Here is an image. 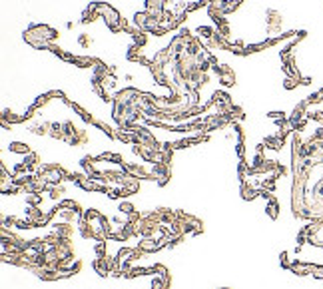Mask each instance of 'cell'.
<instances>
[{"instance_id":"1","label":"cell","mask_w":323,"mask_h":289,"mask_svg":"<svg viewBox=\"0 0 323 289\" xmlns=\"http://www.w3.org/2000/svg\"><path fill=\"white\" fill-rule=\"evenodd\" d=\"M24 40L34 50H46L58 40V32L48 24H34L30 28H26Z\"/></svg>"},{"instance_id":"2","label":"cell","mask_w":323,"mask_h":289,"mask_svg":"<svg viewBox=\"0 0 323 289\" xmlns=\"http://www.w3.org/2000/svg\"><path fill=\"white\" fill-rule=\"evenodd\" d=\"M96 10H98V16L106 22V26H108L112 32H122V30L128 28L126 22H124V18L120 16V12H118L112 4H108V2H96Z\"/></svg>"},{"instance_id":"3","label":"cell","mask_w":323,"mask_h":289,"mask_svg":"<svg viewBox=\"0 0 323 289\" xmlns=\"http://www.w3.org/2000/svg\"><path fill=\"white\" fill-rule=\"evenodd\" d=\"M168 6H170V0H146V12L158 20L166 18V12H168Z\"/></svg>"},{"instance_id":"4","label":"cell","mask_w":323,"mask_h":289,"mask_svg":"<svg viewBox=\"0 0 323 289\" xmlns=\"http://www.w3.org/2000/svg\"><path fill=\"white\" fill-rule=\"evenodd\" d=\"M216 74H218V80L222 86H233L235 84V72L229 64H216Z\"/></svg>"},{"instance_id":"5","label":"cell","mask_w":323,"mask_h":289,"mask_svg":"<svg viewBox=\"0 0 323 289\" xmlns=\"http://www.w3.org/2000/svg\"><path fill=\"white\" fill-rule=\"evenodd\" d=\"M78 44H80L82 48H90V44H92L90 34H80V36H78Z\"/></svg>"}]
</instances>
